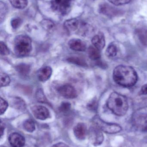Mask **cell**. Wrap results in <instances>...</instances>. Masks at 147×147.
I'll use <instances>...</instances> for the list:
<instances>
[{"label": "cell", "instance_id": "1", "mask_svg": "<svg viewBox=\"0 0 147 147\" xmlns=\"http://www.w3.org/2000/svg\"><path fill=\"white\" fill-rule=\"evenodd\" d=\"M113 78L116 83L121 86L132 87L137 83L138 75L133 67L120 65L114 69Z\"/></svg>", "mask_w": 147, "mask_h": 147}, {"label": "cell", "instance_id": "2", "mask_svg": "<svg viewBox=\"0 0 147 147\" xmlns=\"http://www.w3.org/2000/svg\"><path fill=\"white\" fill-rule=\"evenodd\" d=\"M107 106L113 114L118 116L125 115L129 108L127 97L117 92L110 94L107 101Z\"/></svg>", "mask_w": 147, "mask_h": 147}, {"label": "cell", "instance_id": "3", "mask_svg": "<svg viewBox=\"0 0 147 147\" xmlns=\"http://www.w3.org/2000/svg\"><path fill=\"white\" fill-rule=\"evenodd\" d=\"M32 50V40L28 36L20 35L16 36L14 40V51L20 57L28 55Z\"/></svg>", "mask_w": 147, "mask_h": 147}, {"label": "cell", "instance_id": "4", "mask_svg": "<svg viewBox=\"0 0 147 147\" xmlns=\"http://www.w3.org/2000/svg\"><path fill=\"white\" fill-rule=\"evenodd\" d=\"M94 124L98 127L102 132L108 134H115L121 131V127L116 123H108L98 117H95L93 120Z\"/></svg>", "mask_w": 147, "mask_h": 147}, {"label": "cell", "instance_id": "5", "mask_svg": "<svg viewBox=\"0 0 147 147\" xmlns=\"http://www.w3.org/2000/svg\"><path fill=\"white\" fill-rule=\"evenodd\" d=\"M71 0H51V7L55 13L65 15L70 13L71 9Z\"/></svg>", "mask_w": 147, "mask_h": 147}, {"label": "cell", "instance_id": "6", "mask_svg": "<svg viewBox=\"0 0 147 147\" xmlns=\"http://www.w3.org/2000/svg\"><path fill=\"white\" fill-rule=\"evenodd\" d=\"M88 134L89 140L95 146H100L104 140L102 131L94 124L88 130Z\"/></svg>", "mask_w": 147, "mask_h": 147}, {"label": "cell", "instance_id": "7", "mask_svg": "<svg viewBox=\"0 0 147 147\" xmlns=\"http://www.w3.org/2000/svg\"><path fill=\"white\" fill-rule=\"evenodd\" d=\"M134 127L142 132H147V114L140 113L133 117V119Z\"/></svg>", "mask_w": 147, "mask_h": 147}, {"label": "cell", "instance_id": "8", "mask_svg": "<svg viewBox=\"0 0 147 147\" xmlns=\"http://www.w3.org/2000/svg\"><path fill=\"white\" fill-rule=\"evenodd\" d=\"M99 12L108 17H113L122 13L121 10L107 3H103L99 6Z\"/></svg>", "mask_w": 147, "mask_h": 147}, {"label": "cell", "instance_id": "9", "mask_svg": "<svg viewBox=\"0 0 147 147\" xmlns=\"http://www.w3.org/2000/svg\"><path fill=\"white\" fill-rule=\"evenodd\" d=\"M34 116L40 120H45L50 116L49 110L46 107L41 105H35L31 109Z\"/></svg>", "mask_w": 147, "mask_h": 147}, {"label": "cell", "instance_id": "10", "mask_svg": "<svg viewBox=\"0 0 147 147\" xmlns=\"http://www.w3.org/2000/svg\"><path fill=\"white\" fill-rule=\"evenodd\" d=\"M59 93L64 97L72 99L77 97V92L73 86L70 84H65L60 86L58 89Z\"/></svg>", "mask_w": 147, "mask_h": 147}, {"label": "cell", "instance_id": "11", "mask_svg": "<svg viewBox=\"0 0 147 147\" xmlns=\"http://www.w3.org/2000/svg\"><path fill=\"white\" fill-rule=\"evenodd\" d=\"M8 140L12 147H23L25 144V138L17 133L11 134L9 136Z\"/></svg>", "mask_w": 147, "mask_h": 147}, {"label": "cell", "instance_id": "12", "mask_svg": "<svg viewBox=\"0 0 147 147\" xmlns=\"http://www.w3.org/2000/svg\"><path fill=\"white\" fill-rule=\"evenodd\" d=\"M74 135L77 139L80 140H83L85 139L87 135V127L85 123H78L73 128Z\"/></svg>", "mask_w": 147, "mask_h": 147}, {"label": "cell", "instance_id": "13", "mask_svg": "<svg viewBox=\"0 0 147 147\" xmlns=\"http://www.w3.org/2000/svg\"><path fill=\"white\" fill-rule=\"evenodd\" d=\"M68 45L72 50L77 51H84L86 45L84 41L79 39H72L69 41Z\"/></svg>", "mask_w": 147, "mask_h": 147}, {"label": "cell", "instance_id": "14", "mask_svg": "<svg viewBox=\"0 0 147 147\" xmlns=\"http://www.w3.org/2000/svg\"><path fill=\"white\" fill-rule=\"evenodd\" d=\"M52 70L49 66H44L41 68L37 74L38 79L41 82H45L51 76Z\"/></svg>", "mask_w": 147, "mask_h": 147}, {"label": "cell", "instance_id": "15", "mask_svg": "<svg viewBox=\"0 0 147 147\" xmlns=\"http://www.w3.org/2000/svg\"><path fill=\"white\" fill-rule=\"evenodd\" d=\"M92 45L94 47L99 49L102 50L104 48L105 45V38L102 33H99L93 37L91 40Z\"/></svg>", "mask_w": 147, "mask_h": 147}, {"label": "cell", "instance_id": "16", "mask_svg": "<svg viewBox=\"0 0 147 147\" xmlns=\"http://www.w3.org/2000/svg\"><path fill=\"white\" fill-rule=\"evenodd\" d=\"M135 33L141 43L143 45L147 46V29L145 28H137Z\"/></svg>", "mask_w": 147, "mask_h": 147}, {"label": "cell", "instance_id": "17", "mask_svg": "<svg viewBox=\"0 0 147 147\" xmlns=\"http://www.w3.org/2000/svg\"><path fill=\"white\" fill-rule=\"evenodd\" d=\"M78 26V20L76 19H71L67 20L64 23L65 28L69 32L76 31L77 29Z\"/></svg>", "mask_w": 147, "mask_h": 147}, {"label": "cell", "instance_id": "18", "mask_svg": "<svg viewBox=\"0 0 147 147\" xmlns=\"http://www.w3.org/2000/svg\"><path fill=\"white\" fill-rule=\"evenodd\" d=\"M89 57L93 60H97L101 58L100 50L94 46L89 47L88 51Z\"/></svg>", "mask_w": 147, "mask_h": 147}, {"label": "cell", "instance_id": "19", "mask_svg": "<svg viewBox=\"0 0 147 147\" xmlns=\"http://www.w3.org/2000/svg\"><path fill=\"white\" fill-rule=\"evenodd\" d=\"M12 105L17 109L24 110L26 108V104L24 100L19 97H15L12 100Z\"/></svg>", "mask_w": 147, "mask_h": 147}, {"label": "cell", "instance_id": "20", "mask_svg": "<svg viewBox=\"0 0 147 147\" xmlns=\"http://www.w3.org/2000/svg\"><path fill=\"white\" fill-rule=\"evenodd\" d=\"M14 7L18 9H23L27 6V0H9Z\"/></svg>", "mask_w": 147, "mask_h": 147}, {"label": "cell", "instance_id": "21", "mask_svg": "<svg viewBox=\"0 0 147 147\" xmlns=\"http://www.w3.org/2000/svg\"><path fill=\"white\" fill-rule=\"evenodd\" d=\"M16 70L21 75L26 76L30 72V67L28 65L21 64L16 66Z\"/></svg>", "mask_w": 147, "mask_h": 147}, {"label": "cell", "instance_id": "22", "mask_svg": "<svg viewBox=\"0 0 147 147\" xmlns=\"http://www.w3.org/2000/svg\"><path fill=\"white\" fill-rule=\"evenodd\" d=\"M24 129L27 132L33 133L35 130V123L32 120H27L24 122L23 124Z\"/></svg>", "mask_w": 147, "mask_h": 147}, {"label": "cell", "instance_id": "23", "mask_svg": "<svg viewBox=\"0 0 147 147\" xmlns=\"http://www.w3.org/2000/svg\"><path fill=\"white\" fill-rule=\"evenodd\" d=\"M117 49L114 44H110L106 51V54L109 57H114L117 54Z\"/></svg>", "mask_w": 147, "mask_h": 147}, {"label": "cell", "instance_id": "24", "mask_svg": "<svg viewBox=\"0 0 147 147\" xmlns=\"http://www.w3.org/2000/svg\"><path fill=\"white\" fill-rule=\"evenodd\" d=\"M67 60L69 63L74 64L77 65H79V66H86V63L85 61L82 59L79 58L75 57H70L69 58L67 59Z\"/></svg>", "mask_w": 147, "mask_h": 147}, {"label": "cell", "instance_id": "25", "mask_svg": "<svg viewBox=\"0 0 147 147\" xmlns=\"http://www.w3.org/2000/svg\"><path fill=\"white\" fill-rule=\"evenodd\" d=\"M10 82V79L9 77L5 73H1V86L4 87L7 86L9 85Z\"/></svg>", "mask_w": 147, "mask_h": 147}, {"label": "cell", "instance_id": "26", "mask_svg": "<svg viewBox=\"0 0 147 147\" xmlns=\"http://www.w3.org/2000/svg\"><path fill=\"white\" fill-rule=\"evenodd\" d=\"M36 97L37 100L41 102H47L46 98L41 89H39L37 91L36 93Z\"/></svg>", "mask_w": 147, "mask_h": 147}, {"label": "cell", "instance_id": "27", "mask_svg": "<svg viewBox=\"0 0 147 147\" xmlns=\"http://www.w3.org/2000/svg\"><path fill=\"white\" fill-rule=\"evenodd\" d=\"M71 109V104L67 102H64L61 104L59 108L60 112L63 113H66L70 111Z\"/></svg>", "mask_w": 147, "mask_h": 147}, {"label": "cell", "instance_id": "28", "mask_svg": "<svg viewBox=\"0 0 147 147\" xmlns=\"http://www.w3.org/2000/svg\"><path fill=\"white\" fill-rule=\"evenodd\" d=\"M8 104L7 101H5L3 98H1L0 99V111H1V115L4 114L6 111V110L7 109Z\"/></svg>", "mask_w": 147, "mask_h": 147}, {"label": "cell", "instance_id": "29", "mask_svg": "<svg viewBox=\"0 0 147 147\" xmlns=\"http://www.w3.org/2000/svg\"><path fill=\"white\" fill-rule=\"evenodd\" d=\"M0 52L1 54L3 56H7L9 54V50L3 42L0 43Z\"/></svg>", "mask_w": 147, "mask_h": 147}, {"label": "cell", "instance_id": "30", "mask_svg": "<svg viewBox=\"0 0 147 147\" xmlns=\"http://www.w3.org/2000/svg\"><path fill=\"white\" fill-rule=\"evenodd\" d=\"M110 2L116 6L125 5L130 2L131 0H108Z\"/></svg>", "mask_w": 147, "mask_h": 147}, {"label": "cell", "instance_id": "31", "mask_svg": "<svg viewBox=\"0 0 147 147\" xmlns=\"http://www.w3.org/2000/svg\"><path fill=\"white\" fill-rule=\"evenodd\" d=\"M22 23V21L20 18H14L11 21V26L14 29H16L21 26Z\"/></svg>", "mask_w": 147, "mask_h": 147}, {"label": "cell", "instance_id": "32", "mask_svg": "<svg viewBox=\"0 0 147 147\" xmlns=\"http://www.w3.org/2000/svg\"><path fill=\"white\" fill-rule=\"evenodd\" d=\"M88 108L90 110L95 111L97 108V103L96 101H92L88 105Z\"/></svg>", "mask_w": 147, "mask_h": 147}, {"label": "cell", "instance_id": "33", "mask_svg": "<svg viewBox=\"0 0 147 147\" xmlns=\"http://www.w3.org/2000/svg\"><path fill=\"white\" fill-rule=\"evenodd\" d=\"M51 147H70L68 145L63 142H59V143H57L54 144Z\"/></svg>", "mask_w": 147, "mask_h": 147}, {"label": "cell", "instance_id": "34", "mask_svg": "<svg viewBox=\"0 0 147 147\" xmlns=\"http://www.w3.org/2000/svg\"><path fill=\"white\" fill-rule=\"evenodd\" d=\"M141 93L143 95H147V84H145L142 87Z\"/></svg>", "mask_w": 147, "mask_h": 147}, {"label": "cell", "instance_id": "35", "mask_svg": "<svg viewBox=\"0 0 147 147\" xmlns=\"http://www.w3.org/2000/svg\"><path fill=\"white\" fill-rule=\"evenodd\" d=\"M4 127L3 126L2 124V123H1V138L2 136L3 135V133H4Z\"/></svg>", "mask_w": 147, "mask_h": 147}]
</instances>
